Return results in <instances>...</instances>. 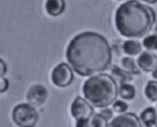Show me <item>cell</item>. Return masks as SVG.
Here are the masks:
<instances>
[{"instance_id": "277c9868", "label": "cell", "mask_w": 157, "mask_h": 127, "mask_svg": "<svg viewBox=\"0 0 157 127\" xmlns=\"http://www.w3.org/2000/svg\"><path fill=\"white\" fill-rule=\"evenodd\" d=\"M38 120L37 110L29 103H20L12 111V121L17 127H35Z\"/></svg>"}, {"instance_id": "ac0fdd59", "label": "cell", "mask_w": 157, "mask_h": 127, "mask_svg": "<svg viewBox=\"0 0 157 127\" xmlns=\"http://www.w3.org/2000/svg\"><path fill=\"white\" fill-rule=\"evenodd\" d=\"M143 46L150 51L157 50V35H150L144 38Z\"/></svg>"}, {"instance_id": "7402d4cb", "label": "cell", "mask_w": 157, "mask_h": 127, "mask_svg": "<svg viewBox=\"0 0 157 127\" xmlns=\"http://www.w3.org/2000/svg\"><path fill=\"white\" fill-rule=\"evenodd\" d=\"M100 114L103 116L105 118H107L108 121L109 120H111L112 117H113V111H112L111 109H105V110H102V111L100 112Z\"/></svg>"}, {"instance_id": "4316f807", "label": "cell", "mask_w": 157, "mask_h": 127, "mask_svg": "<svg viewBox=\"0 0 157 127\" xmlns=\"http://www.w3.org/2000/svg\"><path fill=\"white\" fill-rule=\"evenodd\" d=\"M156 127H157V126H156Z\"/></svg>"}, {"instance_id": "ffe728a7", "label": "cell", "mask_w": 157, "mask_h": 127, "mask_svg": "<svg viewBox=\"0 0 157 127\" xmlns=\"http://www.w3.org/2000/svg\"><path fill=\"white\" fill-rule=\"evenodd\" d=\"M9 88V81L8 79H6L5 75L3 77H0V94L6 93Z\"/></svg>"}, {"instance_id": "484cf974", "label": "cell", "mask_w": 157, "mask_h": 127, "mask_svg": "<svg viewBox=\"0 0 157 127\" xmlns=\"http://www.w3.org/2000/svg\"><path fill=\"white\" fill-rule=\"evenodd\" d=\"M155 33H157V24H156V26H155Z\"/></svg>"}, {"instance_id": "5b68a950", "label": "cell", "mask_w": 157, "mask_h": 127, "mask_svg": "<svg viewBox=\"0 0 157 127\" xmlns=\"http://www.w3.org/2000/svg\"><path fill=\"white\" fill-rule=\"evenodd\" d=\"M51 80L53 84L58 87H67L73 82L74 75L72 68L70 65H67L65 63H61L57 65L51 73Z\"/></svg>"}, {"instance_id": "30bf717a", "label": "cell", "mask_w": 157, "mask_h": 127, "mask_svg": "<svg viewBox=\"0 0 157 127\" xmlns=\"http://www.w3.org/2000/svg\"><path fill=\"white\" fill-rule=\"evenodd\" d=\"M66 9L65 0H46L45 11L51 16H59Z\"/></svg>"}, {"instance_id": "3957f363", "label": "cell", "mask_w": 157, "mask_h": 127, "mask_svg": "<svg viewBox=\"0 0 157 127\" xmlns=\"http://www.w3.org/2000/svg\"><path fill=\"white\" fill-rule=\"evenodd\" d=\"M85 99L96 108H107L116 100L118 88L111 75L101 73L85 81L82 88Z\"/></svg>"}, {"instance_id": "603a6c76", "label": "cell", "mask_w": 157, "mask_h": 127, "mask_svg": "<svg viewBox=\"0 0 157 127\" xmlns=\"http://www.w3.org/2000/svg\"><path fill=\"white\" fill-rule=\"evenodd\" d=\"M7 71H8L7 63H5V60H3V59L0 58V77H3V75H6Z\"/></svg>"}, {"instance_id": "9a60e30c", "label": "cell", "mask_w": 157, "mask_h": 127, "mask_svg": "<svg viewBox=\"0 0 157 127\" xmlns=\"http://www.w3.org/2000/svg\"><path fill=\"white\" fill-rule=\"evenodd\" d=\"M118 95L121 98L126 99V100H130L133 99L136 96V90L132 85L127 83H123L118 88Z\"/></svg>"}, {"instance_id": "2e32d148", "label": "cell", "mask_w": 157, "mask_h": 127, "mask_svg": "<svg viewBox=\"0 0 157 127\" xmlns=\"http://www.w3.org/2000/svg\"><path fill=\"white\" fill-rule=\"evenodd\" d=\"M144 94L150 101H157V81H148L144 88Z\"/></svg>"}, {"instance_id": "8fae6325", "label": "cell", "mask_w": 157, "mask_h": 127, "mask_svg": "<svg viewBox=\"0 0 157 127\" xmlns=\"http://www.w3.org/2000/svg\"><path fill=\"white\" fill-rule=\"evenodd\" d=\"M140 121L145 127H154L157 124V112L154 108L148 107L142 111Z\"/></svg>"}, {"instance_id": "8992f818", "label": "cell", "mask_w": 157, "mask_h": 127, "mask_svg": "<svg viewBox=\"0 0 157 127\" xmlns=\"http://www.w3.org/2000/svg\"><path fill=\"white\" fill-rule=\"evenodd\" d=\"M70 112L75 120L90 118L94 114V109H93V106L86 99H83L82 97H76L72 102Z\"/></svg>"}, {"instance_id": "4fadbf2b", "label": "cell", "mask_w": 157, "mask_h": 127, "mask_svg": "<svg viewBox=\"0 0 157 127\" xmlns=\"http://www.w3.org/2000/svg\"><path fill=\"white\" fill-rule=\"evenodd\" d=\"M123 50L126 54L135 56L141 53L142 45L139 41H135V40H127L123 44Z\"/></svg>"}, {"instance_id": "7a4b0ae2", "label": "cell", "mask_w": 157, "mask_h": 127, "mask_svg": "<svg viewBox=\"0 0 157 127\" xmlns=\"http://www.w3.org/2000/svg\"><path fill=\"white\" fill-rule=\"evenodd\" d=\"M156 21V14L150 7L130 0L118 7L115 13V26L126 38H141L147 35Z\"/></svg>"}, {"instance_id": "7c38bea8", "label": "cell", "mask_w": 157, "mask_h": 127, "mask_svg": "<svg viewBox=\"0 0 157 127\" xmlns=\"http://www.w3.org/2000/svg\"><path fill=\"white\" fill-rule=\"evenodd\" d=\"M121 63H122L123 69L128 71L130 75H140V72H141V69L138 66L137 61L133 58H131V57L126 56L124 58H122Z\"/></svg>"}, {"instance_id": "ba28073f", "label": "cell", "mask_w": 157, "mask_h": 127, "mask_svg": "<svg viewBox=\"0 0 157 127\" xmlns=\"http://www.w3.org/2000/svg\"><path fill=\"white\" fill-rule=\"evenodd\" d=\"M109 127H142L141 121L133 113H122L112 120Z\"/></svg>"}, {"instance_id": "52a82bcc", "label": "cell", "mask_w": 157, "mask_h": 127, "mask_svg": "<svg viewBox=\"0 0 157 127\" xmlns=\"http://www.w3.org/2000/svg\"><path fill=\"white\" fill-rule=\"evenodd\" d=\"M48 98V90L42 84H33L26 94V99L29 105L40 107L45 102Z\"/></svg>"}, {"instance_id": "d6986e66", "label": "cell", "mask_w": 157, "mask_h": 127, "mask_svg": "<svg viewBox=\"0 0 157 127\" xmlns=\"http://www.w3.org/2000/svg\"><path fill=\"white\" fill-rule=\"evenodd\" d=\"M112 108H113V111L117 112V113H124L127 109H128V106H127L126 102L122 100H115L113 103H112Z\"/></svg>"}, {"instance_id": "44dd1931", "label": "cell", "mask_w": 157, "mask_h": 127, "mask_svg": "<svg viewBox=\"0 0 157 127\" xmlns=\"http://www.w3.org/2000/svg\"><path fill=\"white\" fill-rule=\"evenodd\" d=\"M75 127H90V118H78L76 120Z\"/></svg>"}, {"instance_id": "d4e9b609", "label": "cell", "mask_w": 157, "mask_h": 127, "mask_svg": "<svg viewBox=\"0 0 157 127\" xmlns=\"http://www.w3.org/2000/svg\"><path fill=\"white\" fill-rule=\"evenodd\" d=\"M143 2H146V3H150V5H153V3H156L157 0H141Z\"/></svg>"}, {"instance_id": "5bb4252c", "label": "cell", "mask_w": 157, "mask_h": 127, "mask_svg": "<svg viewBox=\"0 0 157 127\" xmlns=\"http://www.w3.org/2000/svg\"><path fill=\"white\" fill-rule=\"evenodd\" d=\"M112 75L122 84L131 81V79H132V77H131V75L128 71L120 68L118 66H114L113 68H112Z\"/></svg>"}, {"instance_id": "cb8c5ba5", "label": "cell", "mask_w": 157, "mask_h": 127, "mask_svg": "<svg viewBox=\"0 0 157 127\" xmlns=\"http://www.w3.org/2000/svg\"><path fill=\"white\" fill-rule=\"evenodd\" d=\"M152 75H153V78H154L155 80H157V65L155 66V68L152 70Z\"/></svg>"}, {"instance_id": "9c48e42d", "label": "cell", "mask_w": 157, "mask_h": 127, "mask_svg": "<svg viewBox=\"0 0 157 127\" xmlns=\"http://www.w3.org/2000/svg\"><path fill=\"white\" fill-rule=\"evenodd\" d=\"M139 68L144 72H150L157 65V57L151 52H142L137 60Z\"/></svg>"}, {"instance_id": "e0dca14e", "label": "cell", "mask_w": 157, "mask_h": 127, "mask_svg": "<svg viewBox=\"0 0 157 127\" xmlns=\"http://www.w3.org/2000/svg\"><path fill=\"white\" fill-rule=\"evenodd\" d=\"M90 127H109V123L100 113L93 114L90 118Z\"/></svg>"}, {"instance_id": "6da1fadb", "label": "cell", "mask_w": 157, "mask_h": 127, "mask_svg": "<svg viewBox=\"0 0 157 127\" xmlns=\"http://www.w3.org/2000/svg\"><path fill=\"white\" fill-rule=\"evenodd\" d=\"M66 57L70 67L78 75L90 77L109 68L112 63V50L103 36L94 31H84L70 41Z\"/></svg>"}]
</instances>
